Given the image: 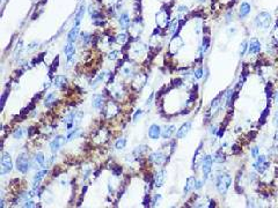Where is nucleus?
<instances>
[{
  "instance_id": "nucleus-1",
  "label": "nucleus",
  "mask_w": 278,
  "mask_h": 208,
  "mask_svg": "<svg viewBox=\"0 0 278 208\" xmlns=\"http://www.w3.org/2000/svg\"><path fill=\"white\" fill-rule=\"evenodd\" d=\"M232 184V177L228 174L223 172L220 175H217L216 177V187L217 191L220 194H226Z\"/></svg>"
},
{
  "instance_id": "nucleus-2",
  "label": "nucleus",
  "mask_w": 278,
  "mask_h": 208,
  "mask_svg": "<svg viewBox=\"0 0 278 208\" xmlns=\"http://www.w3.org/2000/svg\"><path fill=\"white\" fill-rule=\"evenodd\" d=\"M31 168V162L27 154H20L16 160V169L21 171L22 174H27Z\"/></svg>"
},
{
  "instance_id": "nucleus-3",
  "label": "nucleus",
  "mask_w": 278,
  "mask_h": 208,
  "mask_svg": "<svg viewBox=\"0 0 278 208\" xmlns=\"http://www.w3.org/2000/svg\"><path fill=\"white\" fill-rule=\"evenodd\" d=\"M270 23H271V15L269 14L268 12L260 13L255 19V24H256L257 28L268 29L270 27Z\"/></svg>"
},
{
  "instance_id": "nucleus-4",
  "label": "nucleus",
  "mask_w": 278,
  "mask_h": 208,
  "mask_svg": "<svg viewBox=\"0 0 278 208\" xmlns=\"http://www.w3.org/2000/svg\"><path fill=\"white\" fill-rule=\"evenodd\" d=\"M13 169V162H12V157L8 153H4L2 157H1V170H0V175L5 176L6 174L10 172V170Z\"/></svg>"
},
{
  "instance_id": "nucleus-5",
  "label": "nucleus",
  "mask_w": 278,
  "mask_h": 208,
  "mask_svg": "<svg viewBox=\"0 0 278 208\" xmlns=\"http://www.w3.org/2000/svg\"><path fill=\"white\" fill-rule=\"evenodd\" d=\"M212 156L210 155H205L203 158H202V170H203V177H204V180H206L209 178V176L211 174L212 170Z\"/></svg>"
},
{
  "instance_id": "nucleus-6",
  "label": "nucleus",
  "mask_w": 278,
  "mask_h": 208,
  "mask_svg": "<svg viewBox=\"0 0 278 208\" xmlns=\"http://www.w3.org/2000/svg\"><path fill=\"white\" fill-rule=\"evenodd\" d=\"M269 163L267 162V157L264 155H259L256 157V162L254 163L255 170H257L259 172H264V171L268 169Z\"/></svg>"
},
{
  "instance_id": "nucleus-7",
  "label": "nucleus",
  "mask_w": 278,
  "mask_h": 208,
  "mask_svg": "<svg viewBox=\"0 0 278 208\" xmlns=\"http://www.w3.org/2000/svg\"><path fill=\"white\" fill-rule=\"evenodd\" d=\"M149 160L151 162H153L154 164H158V166H161L165 163L166 161V155L163 154L162 151H154L149 155Z\"/></svg>"
},
{
  "instance_id": "nucleus-8",
  "label": "nucleus",
  "mask_w": 278,
  "mask_h": 208,
  "mask_svg": "<svg viewBox=\"0 0 278 208\" xmlns=\"http://www.w3.org/2000/svg\"><path fill=\"white\" fill-rule=\"evenodd\" d=\"M64 143H65V138L63 137V135H58V137H56L52 141L50 142V149H51L52 153H57L63 147Z\"/></svg>"
},
{
  "instance_id": "nucleus-9",
  "label": "nucleus",
  "mask_w": 278,
  "mask_h": 208,
  "mask_svg": "<svg viewBox=\"0 0 278 208\" xmlns=\"http://www.w3.org/2000/svg\"><path fill=\"white\" fill-rule=\"evenodd\" d=\"M191 126H192L191 122H187V123L183 124L182 126L178 130V132H176V138L178 139H183V138L187 137V134L191 130Z\"/></svg>"
},
{
  "instance_id": "nucleus-10",
  "label": "nucleus",
  "mask_w": 278,
  "mask_h": 208,
  "mask_svg": "<svg viewBox=\"0 0 278 208\" xmlns=\"http://www.w3.org/2000/svg\"><path fill=\"white\" fill-rule=\"evenodd\" d=\"M166 178H167V172H166V170L162 169V170L158 171L155 177H154V185H155V187H161L165 184Z\"/></svg>"
},
{
  "instance_id": "nucleus-11",
  "label": "nucleus",
  "mask_w": 278,
  "mask_h": 208,
  "mask_svg": "<svg viewBox=\"0 0 278 208\" xmlns=\"http://www.w3.org/2000/svg\"><path fill=\"white\" fill-rule=\"evenodd\" d=\"M160 135H161V128H160V126L157 125V124L151 125L149 128V137L152 140H158Z\"/></svg>"
},
{
  "instance_id": "nucleus-12",
  "label": "nucleus",
  "mask_w": 278,
  "mask_h": 208,
  "mask_svg": "<svg viewBox=\"0 0 278 208\" xmlns=\"http://www.w3.org/2000/svg\"><path fill=\"white\" fill-rule=\"evenodd\" d=\"M248 50H249V53H253V54L259 53V52L261 51V43H260L256 38H253L249 43Z\"/></svg>"
},
{
  "instance_id": "nucleus-13",
  "label": "nucleus",
  "mask_w": 278,
  "mask_h": 208,
  "mask_svg": "<svg viewBox=\"0 0 278 208\" xmlns=\"http://www.w3.org/2000/svg\"><path fill=\"white\" fill-rule=\"evenodd\" d=\"M53 85L56 88H64L67 85V79L64 75H56L53 78Z\"/></svg>"
},
{
  "instance_id": "nucleus-14",
  "label": "nucleus",
  "mask_w": 278,
  "mask_h": 208,
  "mask_svg": "<svg viewBox=\"0 0 278 208\" xmlns=\"http://www.w3.org/2000/svg\"><path fill=\"white\" fill-rule=\"evenodd\" d=\"M175 132V126L174 125H166L163 130H161V137L163 139H169L173 135V133Z\"/></svg>"
},
{
  "instance_id": "nucleus-15",
  "label": "nucleus",
  "mask_w": 278,
  "mask_h": 208,
  "mask_svg": "<svg viewBox=\"0 0 278 208\" xmlns=\"http://www.w3.org/2000/svg\"><path fill=\"white\" fill-rule=\"evenodd\" d=\"M104 103V98H103V96L102 95H99V94H95L93 96V99H92V105L95 108V109H101L102 108V105Z\"/></svg>"
},
{
  "instance_id": "nucleus-16",
  "label": "nucleus",
  "mask_w": 278,
  "mask_h": 208,
  "mask_svg": "<svg viewBox=\"0 0 278 208\" xmlns=\"http://www.w3.org/2000/svg\"><path fill=\"white\" fill-rule=\"evenodd\" d=\"M48 175V170H41L39 171L36 175H35V177H34V180H33V185H34V187H39V183H41V180L43 179L45 176Z\"/></svg>"
},
{
  "instance_id": "nucleus-17",
  "label": "nucleus",
  "mask_w": 278,
  "mask_h": 208,
  "mask_svg": "<svg viewBox=\"0 0 278 208\" xmlns=\"http://www.w3.org/2000/svg\"><path fill=\"white\" fill-rule=\"evenodd\" d=\"M64 52H65V54H66L67 57V60L68 62H71L72 60L73 56H74V52H76V49H74V44L73 43H67L65 49H64Z\"/></svg>"
},
{
  "instance_id": "nucleus-18",
  "label": "nucleus",
  "mask_w": 278,
  "mask_h": 208,
  "mask_svg": "<svg viewBox=\"0 0 278 208\" xmlns=\"http://www.w3.org/2000/svg\"><path fill=\"white\" fill-rule=\"evenodd\" d=\"M78 34H79V26H74L67 35V41L70 43H74L78 38Z\"/></svg>"
},
{
  "instance_id": "nucleus-19",
  "label": "nucleus",
  "mask_w": 278,
  "mask_h": 208,
  "mask_svg": "<svg viewBox=\"0 0 278 208\" xmlns=\"http://www.w3.org/2000/svg\"><path fill=\"white\" fill-rule=\"evenodd\" d=\"M249 13H250V5L248 2L243 1V2L241 4V6H240V12H239L240 18L243 19V18H246Z\"/></svg>"
},
{
  "instance_id": "nucleus-20",
  "label": "nucleus",
  "mask_w": 278,
  "mask_h": 208,
  "mask_svg": "<svg viewBox=\"0 0 278 208\" xmlns=\"http://www.w3.org/2000/svg\"><path fill=\"white\" fill-rule=\"evenodd\" d=\"M195 183H196V178L195 177H189L187 179V184H186V187H184V194H188L191 190L195 189Z\"/></svg>"
},
{
  "instance_id": "nucleus-21",
  "label": "nucleus",
  "mask_w": 278,
  "mask_h": 208,
  "mask_svg": "<svg viewBox=\"0 0 278 208\" xmlns=\"http://www.w3.org/2000/svg\"><path fill=\"white\" fill-rule=\"evenodd\" d=\"M85 12H86V8H85V6L82 5L80 7V10H78L77 15H76V19H74V26H80V22H81L82 18H84V15H85Z\"/></svg>"
},
{
  "instance_id": "nucleus-22",
  "label": "nucleus",
  "mask_w": 278,
  "mask_h": 208,
  "mask_svg": "<svg viewBox=\"0 0 278 208\" xmlns=\"http://www.w3.org/2000/svg\"><path fill=\"white\" fill-rule=\"evenodd\" d=\"M120 23H121V27L122 28H128V26L130 23V19H129V15L126 14V13H123V14L121 15L120 18Z\"/></svg>"
},
{
  "instance_id": "nucleus-23",
  "label": "nucleus",
  "mask_w": 278,
  "mask_h": 208,
  "mask_svg": "<svg viewBox=\"0 0 278 208\" xmlns=\"http://www.w3.org/2000/svg\"><path fill=\"white\" fill-rule=\"evenodd\" d=\"M212 158H213V161L217 162V163H223V162L225 161V154L223 153V150H218L215 154V155L212 156Z\"/></svg>"
},
{
  "instance_id": "nucleus-24",
  "label": "nucleus",
  "mask_w": 278,
  "mask_h": 208,
  "mask_svg": "<svg viewBox=\"0 0 278 208\" xmlns=\"http://www.w3.org/2000/svg\"><path fill=\"white\" fill-rule=\"evenodd\" d=\"M147 151V146H138L137 148H134L133 150V155L136 157H140V156L145 154Z\"/></svg>"
},
{
  "instance_id": "nucleus-25",
  "label": "nucleus",
  "mask_w": 278,
  "mask_h": 208,
  "mask_svg": "<svg viewBox=\"0 0 278 208\" xmlns=\"http://www.w3.org/2000/svg\"><path fill=\"white\" fill-rule=\"evenodd\" d=\"M82 134L81 132V130H79V128H77V130H73L72 132L68 134V138H67V141H71V140H74V139H77V138H79L80 135Z\"/></svg>"
},
{
  "instance_id": "nucleus-26",
  "label": "nucleus",
  "mask_w": 278,
  "mask_h": 208,
  "mask_svg": "<svg viewBox=\"0 0 278 208\" xmlns=\"http://www.w3.org/2000/svg\"><path fill=\"white\" fill-rule=\"evenodd\" d=\"M55 101H56V93H50V94L47 95V97L44 99V103H45L47 106H49V105L51 103H53Z\"/></svg>"
},
{
  "instance_id": "nucleus-27",
  "label": "nucleus",
  "mask_w": 278,
  "mask_h": 208,
  "mask_svg": "<svg viewBox=\"0 0 278 208\" xmlns=\"http://www.w3.org/2000/svg\"><path fill=\"white\" fill-rule=\"evenodd\" d=\"M125 145H126V140H125L124 138H121V139H118V140L116 141L115 147H116V149L121 150V149L125 148Z\"/></svg>"
},
{
  "instance_id": "nucleus-28",
  "label": "nucleus",
  "mask_w": 278,
  "mask_h": 208,
  "mask_svg": "<svg viewBox=\"0 0 278 208\" xmlns=\"http://www.w3.org/2000/svg\"><path fill=\"white\" fill-rule=\"evenodd\" d=\"M35 160H36V162L39 163L41 166H44V161H45V158H44V154L43 153H37L36 154V156H35Z\"/></svg>"
},
{
  "instance_id": "nucleus-29",
  "label": "nucleus",
  "mask_w": 278,
  "mask_h": 208,
  "mask_svg": "<svg viewBox=\"0 0 278 208\" xmlns=\"http://www.w3.org/2000/svg\"><path fill=\"white\" fill-rule=\"evenodd\" d=\"M22 137H23V130H22V128H18V130L13 133V138L16 139V140L22 139Z\"/></svg>"
},
{
  "instance_id": "nucleus-30",
  "label": "nucleus",
  "mask_w": 278,
  "mask_h": 208,
  "mask_svg": "<svg viewBox=\"0 0 278 208\" xmlns=\"http://www.w3.org/2000/svg\"><path fill=\"white\" fill-rule=\"evenodd\" d=\"M116 41L118 43H121V44H124L126 41H128V36H126V34H120L118 36H117V38H116Z\"/></svg>"
},
{
  "instance_id": "nucleus-31",
  "label": "nucleus",
  "mask_w": 278,
  "mask_h": 208,
  "mask_svg": "<svg viewBox=\"0 0 278 208\" xmlns=\"http://www.w3.org/2000/svg\"><path fill=\"white\" fill-rule=\"evenodd\" d=\"M209 46H210V39H209V37L206 36V37H204V39H203V51L204 52L207 51Z\"/></svg>"
},
{
  "instance_id": "nucleus-32",
  "label": "nucleus",
  "mask_w": 278,
  "mask_h": 208,
  "mask_svg": "<svg viewBox=\"0 0 278 208\" xmlns=\"http://www.w3.org/2000/svg\"><path fill=\"white\" fill-rule=\"evenodd\" d=\"M81 38H82V42L84 44H87V43L91 41V35L88 33H82L81 34Z\"/></svg>"
},
{
  "instance_id": "nucleus-33",
  "label": "nucleus",
  "mask_w": 278,
  "mask_h": 208,
  "mask_svg": "<svg viewBox=\"0 0 278 208\" xmlns=\"http://www.w3.org/2000/svg\"><path fill=\"white\" fill-rule=\"evenodd\" d=\"M247 45H248V43L246 42H242V44H241V49H240V54H241V56H243V54H245L246 53V50H247Z\"/></svg>"
},
{
  "instance_id": "nucleus-34",
  "label": "nucleus",
  "mask_w": 278,
  "mask_h": 208,
  "mask_svg": "<svg viewBox=\"0 0 278 208\" xmlns=\"http://www.w3.org/2000/svg\"><path fill=\"white\" fill-rule=\"evenodd\" d=\"M202 76H203V68L199 67V68H197L196 71H195V78L196 79H201Z\"/></svg>"
},
{
  "instance_id": "nucleus-35",
  "label": "nucleus",
  "mask_w": 278,
  "mask_h": 208,
  "mask_svg": "<svg viewBox=\"0 0 278 208\" xmlns=\"http://www.w3.org/2000/svg\"><path fill=\"white\" fill-rule=\"evenodd\" d=\"M117 54H118V51H112L109 53V59L111 60H115L116 58H117Z\"/></svg>"
},
{
  "instance_id": "nucleus-36",
  "label": "nucleus",
  "mask_w": 278,
  "mask_h": 208,
  "mask_svg": "<svg viewBox=\"0 0 278 208\" xmlns=\"http://www.w3.org/2000/svg\"><path fill=\"white\" fill-rule=\"evenodd\" d=\"M251 156H253L254 158H256V157L259 156V148H257V147H254V148H253V150H251Z\"/></svg>"
},
{
  "instance_id": "nucleus-37",
  "label": "nucleus",
  "mask_w": 278,
  "mask_h": 208,
  "mask_svg": "<svg viewBox=\"0 0 278 208\" xmlns=\"http://www.w3.org/2000/svg\"><path fill=\"white\" fill-rule=\"evenodd\" d=\"M143 114V111L141 110H138L137 112H136V114H134V117H133V122H137V119L140 118V116Z\"/></svg>"
},
{
  "instance_id": "nucleus-38",
  "label": "nucleus",
  "mask_w": 278,
  "mask_h": 208,
  "mask_svg": "<svg viewBox=\"0 0 278 208\" xmlns=\"http://www.w3.org/2000/svg\"><path fill=\"white\" fill-rule=\"evenodd\" d=\"M202 185H203V182L196 179V183H195V190H199L202 187Z\"/></svg>"
},
{
  "instance_id": "nucleus-39",
  "label": "nucleus",
  "mask_w": 278,
  "mask_h": 208,
  "mask_svg": "<svg viewBox=\"0 0 278 208\" xmlns=\"http://www.w3.org/2000/svg\"><path fill=\"white\" fill-rule=\"evenodd\" d=\"M24 207H35V205H34V201H31V200H27L26 201V203H24Z\"/></svg>"
},
{
  "instance_id": "nucleus-40",
  "label": "nucleus",
  "mask_w": 278,
  "mask_h": 208,
  "mask_svg": "<svg viewBox=\"0 0 278 208\" xmlns=\"http://www.w3.org/2000/svg\"><path fill=\"white\" fill-rule=\"evenodd\" d=\"M35 45H39V44H37V43L36 42H34V43H31V44H29V46H28V51H33L34 49H35Z\"/></svg>"
},
{
  "instance_id": "nucleus-41",
  "label": "nucleus",
  "mask_w": 278,
  "mask_h": 208,
  "mask_svg": "<svg viewBox=\"0 0 278 208\" xmlns=\"http://www.w3.org/2000/svg\"><path fill=\"white\" fill-rule=\"evenodd\" d=\"M273 124H275V126H278V112H276L275 117H273Z\"/></svg>"
},
{
  "instance_id": "nucleus-42",
  "label": "nucleus",
  "mask_w": 278,
  "mask_h": 208,
  "mask_svg": "<svg viewBox=\"0 0 278 208\" xmlns=\"http://www.w3.org/2000/svg\"><path fill=\"white\" fill-rule=\"evenodd\" d=\"M178 10V12H180V13H183V12H187V7H186V6H180Z\"/></svg>"
},
{
  "instance_id": "nucleus-43",
  "label": "nucleus",
  "mask_w": 278,
  "mask_h": 208,
  "mask_svg": "<svg viewBox=\"0 0 278 208\" xmlns=\"http://www.w3.org/2000/svg\"><path fill=\"white\" fill-rule=\"evenodd\" d=\"M7 91H5V94L2 95V98H1V103H2V106H4V104H5V101H6V97H7Z\"/></svg>"
},
{
  "instance_id": "nucleus-44",
  "label": "nucleus",
  "mask_w": 278,
  "mask_h": 208,
  "mask_svg": "<svg viewBox=\"0 0 278 208\" xmlns=\"http://www.w3.org/2000/svg\"><path fill=\"white\" fill-rule=\"evenodd\" d=\"M273 99H275V102H276V103H278V91L275 93V95H273Z\"/></svg>"
},
{
  "instance_id": "nucleus-45",
  "label": "nucleus",
  "mask_w": 278,
  "mask_h": 208,
  "mask_svg": "<svg viewBox=\"0 0 278 208\" xmlns=\"http://www.w3.org/2000/svg\"><path fill=\"white\" fill-rule=\"evenodd\" d=\"M276 140L278 141V132H277V134H276Z\"/></svg>"
},
{
  "instance_id": "nucleus-46",
  "label": "nucleus",
  "mask_w": 278,
  "mask_h": 208,
  "mask_svg": "<svg viewBox=\"0 0 278 208\" xmlns=\"http://www.w3.org/2000/svg\"><path fill=\"white\" fill-rule=\"evenodd\" d=\"M201 1H204V0H201Z\"/></svg>"
}]
</instances>
